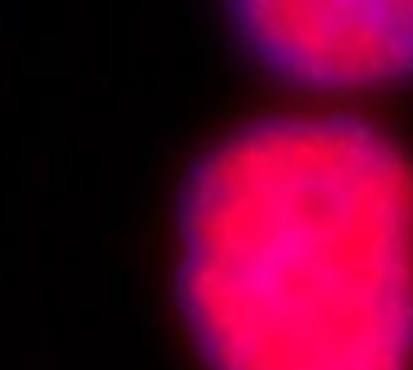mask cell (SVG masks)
Instances as JSON below:
<instances>
[{
  "mask_svg": "<svg viewBox=\"0 0 413 370\" xmlns=\"http://www.w3.org/2000/svg\"><path fill=\"white\" fill-rule=\"evenodd\" d=\"M250 66L297 91L413 80V0H221Z\"/></svg>",
  "mask_w": 413,
  "mask_h": 370,
  "instance_id": "2",
  "label": "cell"
},
{
  "mask_svg": "<svg viewBox=\"0 0 413 370\" xmlns=\"http://www.w3.org/2000/svg\"><path fill=\"white\" fill-rule=\"evenodd\" d=\"M178 305L206 370H413V171L344 112L221 135L178 196Z\"/></svg>",
  "mask_w": 413,
  "mask_h": 370,
  "instance_id": "1",
  "label": "cell"
}]
</instances>
